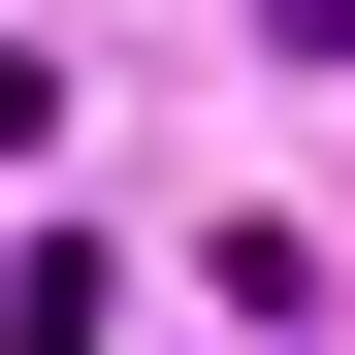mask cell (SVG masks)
I'll return each mask as SVG.
<instances>
[{
	"mask_svg": "<svg viewBox=\"0 0 355 355\" xmlns=\"http://www.w3.org/2000/svg\"><path fill=\"white\" fill-rule=\"evenodd\" d=\"M259 33H291V65H355V0H259Z\"/></svg>",
	"mask_w": 355,
	"mask_h": 355,
	"instance_id": "obj_1",
	"label": "cell"
}]
</instances>
